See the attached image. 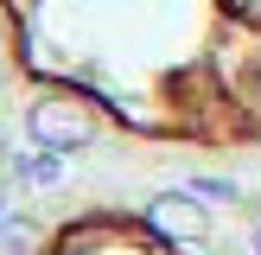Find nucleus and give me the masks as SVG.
I'll return each instance as SVG.
<instances>
[{"mask_svg":"<svg viewBox=\"0 0 261 255\" xmlns=\"http://www.w3.org/2000/svg\"><path fill=\"white\" fill-rule=\"evenodd\" d=\"M58 178H64V153H51V147H38L32 153V160H19V185H58Z\"/></svg>","mask_w":261,"mask_h":255,"instance_id":"20e7f679","label":"nucleus"},{"mask_svg":"<svg viewBox=\"0 0 261 255\" xmlns=\"http://www.w3.org/2000/svg\"><path fill=\"white\" fill-rule=\"evenodd\" d=\"M0 160H7V134H0Z\"/></svg>","mask_w":261,"mask_h":255,"instance_id":"39448f33","label":"nucleus"},{"mask_svg":"<svg viewBox=\"0 0 261 255\" xmlns=\"http://www.w3.org/2000/svg\"><path fill=\"white\" fill-rule=\"evenodd\" d=\"M147 230L166 242H204L211 236V211H204L198 191H160L147 204Z\"/></svg>","mask_w":261,"mask_h":255,"instance_id":"f03ea898","label":"nucleus"},{"mask_svg":"<svg viewBox=\"0 0 261 255\" xmlns=\"http://www.w3.org/2000/svg\"><path fill=\"white\" fill-rule=\"evenodd\" d=\"M25 128H32L38 147L51 153H76L96 140V109H89L83 96H64V89H51V96H38L32 109H25Z\"/></svg>","mask_w":261,"mask_h":255,"instance_id":"f257e3e1","label":"nucleus"},{"mask_svg":"<svg viewBox=\"0 0 261 255\" xmlns=\"http://www.w3.org/2000/svg\"><path fill=\"white\" fill-rule=\"evenodd\" d=\"M255 249H261V230H255Z\"/></svg>","mask_w":261,"mask_h":255,"instance_id":"423d86ee","label":"nucleus"},{"mask_svg":"<svg viewBox=\"0 0 261 255\" xmlns=\"http://www.w3.org/2000/svg\"><path fill=\"white\" fill-rule=\"evenodd\" d=\"M0 255H38V230L13 211H0Z\"/></svg>","mask_w":261,"mask_h":255,"instance_id":"7ed1b4c3","label":"nucleus"}]
</instances>
